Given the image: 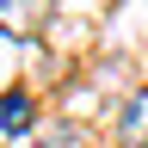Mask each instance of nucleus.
<instances>
[{"label": "nucleus", "mask_w": 148, "mask_h": 148, "mask_svg": "<svg viewBox=\"0 0 148 148\" xmlns=\"http://www.w3.org/2000/svg\"><path fill=\"white\" fill-rule=\"evenodd\" d=\"M49 6L56 0H0V31L6 37H37L49 25Z\"/></svg>", "instance_id": "f257e3e1"}, {"label": "nucleus", "mask_w": 148, "mask_h": 148, "mask_svg": "<svg viewBox=\"0 0 148 148\" xmlns=\"http://www.w3.org/2000/svg\"><path fill=\"white\" fill-rule=\"evenodd\" d=\"M117 142H123V148H148V86L123 105V117H117Z\"/></svg>", "instance_id": "f03ea898"}, {"label": "nucleus", "mask_w": 148, "mask_h": 148, "mask_svg": "<svg viewBox=\"0 0 148 148\" xmlns=\"http://www.w3.org/2000/svg\"><path fill=\"white\" fill-rule=\"evenodd\" d=\"M0 130H12V136H18V130H31V99H25L18 86L0 99Z\"/></svg>", "instance_id": "7ed1b4c3"}, {"label": "nucleus", "mask_w": 148, "mask_h": 148, "mask_svg": "<svg viewBox=\"0 0 148 148\" xmlns=\"http://www.w3.org/2000/svg\"><path fill=\"white\" fill-rule=\"evenodd\" d=\"M31 148H80V130H74V123H56V130H43Z\"/></svg>", "instance_id": "20e7f679"}]
</instances>
